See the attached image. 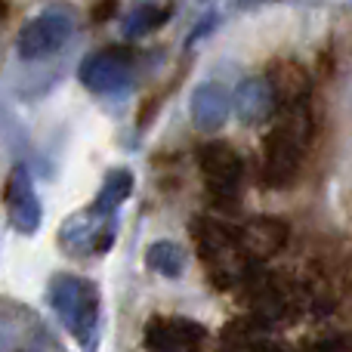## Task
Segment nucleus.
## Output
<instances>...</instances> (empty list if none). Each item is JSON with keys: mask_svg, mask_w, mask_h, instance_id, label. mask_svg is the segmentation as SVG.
<instances>
[{"mask_svg": "<svg viewBox=\"0 0 352 352\" xmlns=\"http://www.w3.org/2000/svg\"><path fill=\"white\" fill-rule=\"evenodd\" d=\"M188 229H192L201 263H204L207 275L219 291L244 287L263 269L260 263L248 256L238 226H229L217 217H198Z\"/></svg>", "mask_w": 352, "mask_h": 352, "instance_id": "obj_1", "label": "nucleus"}, {"mask_svg": "<svg viewBox=\"0 0 352 352\" xmlns=\"http://www.w3.org/2000/svg\"><path fill=\"white\" fill-rule=\"evenodd\" d=\"M316 136V115L312 102L281 105L272 121L266 142H263V179L272 188H285L297 176L306 152Z\"/></svg>", "mask_w": 352, "mask_h": 352, "instance_id": "obj_2", "label": "nucleus"}, {"mask_svg": "<svg viewBox=\"0 0 352 352\" xmlns=\"http://www.w3.org/2000/svg\"><path fill=\"white\" fill-rule=\"evenodd\" d=\"M50 306L84 352L99 346V287L90 278L59 272L50 278Z\"/></svg>", "mask_w": 352, "mask_h": 352, "instance_id": "obj_3", "label": "nucleus"}, {"mask_svg": "<svg viewBox=\"0 0 352 352\" xmlns=\"http://www.w3.org/2000/svg\"><path fill=\"white\" fill-rule=\"evenodd\" d=\"M74 28H78V12L68 3H50L31 22L22 25V31L16 37V53L25 62L47 59V56L59 53L72 41Z\"/></svg>", "mask_w": 352, "mask_h": 352, "instance_id": "obj_4", "label": "nucleus"}, {"mask_svg": "<svg viewBox=\"0 0 352 352\" xmlns=\"http://www.w3.org/2000/svg\"><path fill=\"white\" fill-rule=\"evenodd\" d=\"M78 78L96 96H124L136 84V56L130 47H102L80 62Z\"/></svg>", "mask_w": 352, "mask_h": 352, "instance_id": "obj_5", "label": "nucleus"}, {"mask_svg": "<svg viewBox=\"0 0 352 352\" xmlns=\"http://www.w3.org/2000/svg\"><path fill=\"white\" fill-rule=\"evenodd\" d=\"M115 217H99L96 210H80L68 217L59 229V244L72 256H96L105 254L115 241Z\"/></svg>", "mask_w": 352, "mask_h": 352, "instance_id": "obj_6", "label": "nucleus"}, {"mask_svg": "<svg viewBox=\"0 0 352 352\" xmlns=\"http://www.w3.org/2000/svg\"><path fill=\"white\" fill-rule=\"evenodd\" d=\"M198 164L207 188L219 201L238 198V188H241V179H244V161L229 142H219V140L204 142L198 152Z\"/></svg>", "mask_w": 352, "mask_h": 352, "instance_id": "obj_7", "label": "nucleus"}, {"mask_svg": "<svg viewBox=\"0 0 352 352\" xmlns=\"http://www.w3.org/2000/svg\"><path fill=\"white\" fill-rule=\"evenodd\" d=\"M146 346L152 352H204L207 328L182 316H155L146 324Z\"/></svg>", "mask_w": 352, "mask_h": 352, "instance_id": "obj_8", "label": "nucleus"}, {"mask_svg": "<svg viewBox=\"0 0 352 352\" xmlns=\"http://www.w3.org/2000/svg\"><path fill=\"white\" fill-rule=\"evenodd\" d=\"M3 195H6V213H10L12 229L22 232V235H34L37 226H41V201H37L31 176L22 164L12 167Z\"/></svg>", "mask_w": 352, "mask_h": 352, "instance_id": "obj_9", "label": "nucleus"}, {"mask_svg": "<svg viewBox=\"0 0 352 352\" xmlns=\"http://www.w3.org/2000/svg\"><path fill=\"white\" fill-rule=\"evenodd\" d=\"M232 109L244 124H263L278 115V93H275L272 80L256 74V78H244L238 84L235 96H232Z\"/></svg>", "mask_w": 352, "mask_h": 352, "instance_id": "obj_10", "label": "nucleus"}, {"mask_svg": "<svg viewBox=\"0 0 352 352\" xmlns=\"http://www.w3.org/2000/svg\"><path fill=\"white\" fill-rule=\"evenodd\" d=\"M238 229H241L244 250H248V256L256 263L281 254V250L287 248V241H291V226L278 217H254L244 226H238Z\"/></svg>", "mask_w": 352, "mask_h": 352, "instance_id": "obj_11", "label": "nucleus"}, {"mask_svg": "<svg viewBox=\"0 0 352 352\" xmlns=\"http://www.w3.org/2000/svg\"><path fill=\"white\" fill-rule=\"evenodd\" d=\"M188 111H192V124L204 133H217L226 124L232 111V96L223 84L217 80H204L192 90V99H188Z\"/></svg>", "mask_w": 352, "mask_h": 352, "instance_id": "obj_12", "label": "nucleus"}, {"mask_svg": "<svg viewBox=\"0 0 352 352\" xmlns=\"http://www.w3.org/2000/svg\"><path fill=\"white\" fill-rule=\"evenodd\" d=\"M272 80L275 93H278V109L281 105H303L312 102V78L303 65L297 62H275L266 74Z\"/></svg>", "mask_w": 352, "mask_h": 352, "instance_id": "obj_13", "label": "nucleus"}, {"mask_svg": "<svg viewBox=\"0 0 352 352\" xmlns=\"http://www.w3.org/2000/svg\"><path fill=\"white\" fill-rule=\"evenodd\" d=\"M130 195H133V173L127 167H115V170L105 173L102 188L96 192V201L90 204V210H96L99 217H115Z\"/></svg>", "mask_w": 352, "mask_h": 352, "instance_id": "obj_14", "label": "nucleus"}, {"mask_svg": "<svg viewBox=\"0 0 352 352\" xmlns=\"http://www.w3.org/2000/svg\"><path fill=\"white\" fill-rule=\"evenodd\" d=\"M260 324L248 322V324H232L229 331L223 334V343H219V352H287L281 343L269 340V337H263Z\"/></svg>", "mask_w": 352, "mask_h": 352, "instance_id": "obj_15", "label": "nucleus"}, {"mask_svg": "<svg viewBox=\"0 0 352 352\" xmlns=\"http://www.w3.org/2000/svg\"><path fill=\"white\" fill-rule=\"evenodd\" d=\"M170 19V6H161V3H140L124 16L121 31L127 41H136V37H146L152 31H158L161 25Z\"/></svg>", "mask_w": 352, "mask_h": 352, "instance_id": "obj_16", "label": "nucleus"}, {"mask_svg": "<svg viewBox=\"0 0 352 352\" xmlns=\"http://www.w3.org/2000/svg\"><path fill=\"white\" fill-rule=\"evenodd\" d=\"M146 263L152 272L164 275V278H179V275L186 272L188 256L176 241H155L152 248L146 250Z\"/></svg>", "mask_w": 352, "mask_h": 352, "instance_id": "obj_17", "label": "nucleus"}, {"mask_svg": "<svg viewBox=\"0 0 352 352\" xmlns=\"http://www.w3.org/2000/svg\"><path fill=\"white\" fill-rule=\"evenodd\" d=\"M306 352H352V346H349V340H343V337H331V340L312 343Z\"/></svg>", "mask_w": 352, "mask_h": 352, "instance_id": "obj_18", "label": "nucleus"}, {"mask_svg": "<svg viewBox=\"0 0 352 352\" xmlns=\"http://www.w3.org/2000/svg\"><path fill=\"white\" fill-rule=\"evenodd\" d=\"M111 16H118V0H99V3H93V19L96 22H109Z\"/></svg>", "mask_w": 352, "mask_h": 352, "instance_id": "obj_19", "label": "nucleus"}, {"mask_svg": "<svg viewBox=\"0 0 352 352\" xmlns=\"http://www.w3.org/2000/svg\"><path fill=\"white\" fill-rule=\"evenodd\" d=\"M204 3H207V0H204Z\"/></svg>", "mask_w": 352, "mask_h": 352, "instance_id": "obj_20", "label": "nucleus"}]
</instances>
